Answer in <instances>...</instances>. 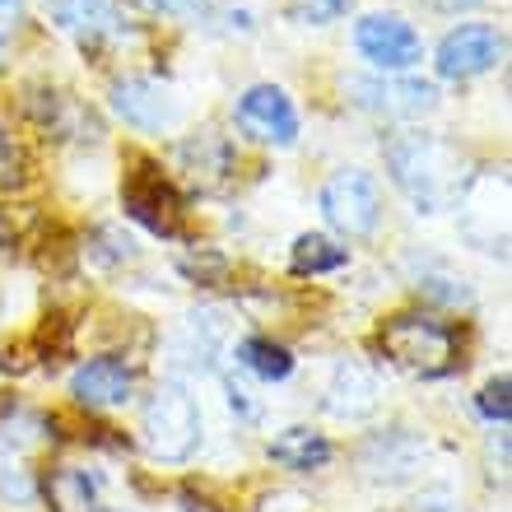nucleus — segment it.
Instances as JSON below:
<instances>
[{
	"instance_id": "f257e3e1",
	"label": "nucleus",
	"mask_w": 512,
	"mask_h": 512,
	"mask_svg": "<svg viewBox=\"0 0 512 512\" xmlns=\"http://www.w3.org/2000/svg\"><path fill=\"white\" fill-rule=\"evenodd\" d=\"M387 173L405 201L415 205V215H438L466 191V159L461 149L443 135L405 131L391 135L387 145Z\"/></svg>"
},
{
	"instance_id": "f03ea898",
	"label": "nucleus",
	"mask_w": 512,
	"mask_h": 512,
	"mask_svg": "<svg viewBox=\"0 0 512 512\" xmlns=\"http://www.w3.org/2000/svg\"><path fill=\"white\" fill-rule=\"evenodd\" d=\"M378 345L401 373L424 382L452 378L461 368V331L429 308H410L387 317L378 331Z\"/></svg>"
},
{
	"instance_id": "7ed1b4c3",
	"label": "nucleus",
	"mask_w": 512,
	"mask_h": 512,
	"mask_svg": "<svg viewBox=\"0 0 512 512\" xmlns=\"http://www.w3.org/2000/svg\"><path fill=\"white\" fill-rule=\"evenodd\" d=\"M140 438H145V452L154 461H168V466L191 461L196 447H201V405H196V396L182 382H163L145 401Z\"/></svg>"
},
{
	"instance_id": "20e7f679",
	"label": "nucleus",
	"mask_w": 512,
	"mask_h": 512,
	"mask_svg": "<svg viewBox=\"0 0 512 512\" xmlns=\"http://www.w3.org/2000/svg\"><path fill=\"white\" fill-rule=\"evenodd\" d=\"M122 210L154 238H187V201L154 159H135L122 177Z\"/></svg>"
},
{
	"instance_id": "39448f33",
	"label": "nucleus",
	"mask_w": 512,
	"mask_h": 512,
	"mask_svg": "<svg viewBox=\"0 0 512 512\" xmlns=\"http://www.w3.org/2000/svg\"><path fill=\"white\" fill-rule=\"evenodd\" d=\"M317 210L345 238H373L382 224V182L368 168H336L317 191Z\"/></svg>"
},
{
	"instance_id": "423d86ee",
	"label": "nucleus",
	"mask_w": 512,
	"mask_h": 512,
	"mask_svg": "<svg viewBox=\"0 0 512 512\" xmlns=\"http://www.w3.org/2000/svg\"><path fill=\"white\" fill-rule=\"evenodd\" d=\"M354 52L382 75H405V70H415L424 61V38L401 14L373 10L354 19Z\"/></svg>"
},
{
	"instance_id": "0eeeda50",
	"label": "nucleus",
	"mask_w": 512,
	"mask_h": 512,
	"mask_svg": "<svg viewBox=\"0 0 512 512\" xmlns=\"http://www.w3.org/2000/svg\"><path fill=\"white\" fill-rule=\"evenodd\" d=\"M345 94L354 108L387 117V122H419L438 108V89L429 80H410V75H350Z\"/></svg>"
},
{
	"instance_id": "6e6552de",
	"label": "nucleus",
	"mask_w": 512,
	"mask_h": 512,
	"mask_svg": "<svg viewBox=\"0 0 512 512\" xmlns=\"http://www.w3.org/2000/svg\"><path fill=\"white\" fill-rule=\"evenodd\" d=\"M503 56H508V33L499 24L475 19V24H457L452 33H443V42L433 47V70L443 80H475L499 66Z\"/></svg>"
},
{
	"instance_id": "1a4fd4ad",
	"label": "nucleus",
	"mask_w": 512,
	"mask_h": 512,
	"mask_svg": "<svg viewBox=\"0 0 512 512\" xmlns=\"http://www.w3.org/2000/svg\"><path fill=\"white\" fill-rule=\"evenodd\" d=\"M233 126L247 140H256V145H275V149H289L298 140V131H303L294 98L284 94L280 84H252V89H243L238 103H233Z\"/></svg>"
},
{
	"instance_id": "9d476101",
	"label": "nucleus",
	"mask_w": 512,
	"mask_h": 512,
	"mask_svg": "<svg viewBox=\"0 0 512 512\" xmlns=\"http://www.w3.org/2000/svg\"><path fill=\"white\" fill-rule=\"evenodd\" d=\"M108 103L131 131H145V135L173 131V126L182 122V98L163 80H149V75H126V80H117Z\"/></svg>"
},
{
	"instance_id": "9b49d317",
	"label": "nucleus",
	"mask_w": 512,
	"mask_h": 512,
	"mask_svg": "<svg viewBox=\"0 0 512 512\" xmlns=\"http://www.w3.org/2000/svg\"><path fill=\"white\" fill-rule=\"evenodd\" d=\"M42 10L66 38L89 47H103L112 38H126V19L117 10V0H42Z\"/></svg>"
},
{
	"instance_id": "f8f14e48",
	"label": "nucleus",
	"mask_w": 512,
	"mask_h": 512,
	"mask_svg": "<svg viewBox=\"0 0 512 512\" xmlns=\"http://www.w3.org/2000/svg\"><path fill=\"white\" fill-rule=\"evenodd\" d=\"M70 396L89 410H112V405H126L135 396V368L122 364L117 354H98V359H84L75 373H70Z\"/></svg>"
},
{
	"instance_id": "ddd939ff",
	"label": "nucleus",
	"mask_w": 512,
	"mask_h": 512,
	"mask_svg": "<svg viewBox=\"0 0 512 512\" xmlns=\"http://www.w3.org/2000/svg\"><path fill=\"white\" fill-rule=\"evenodd\" d=\"M177 163H182V173H191V182L201 191H219L238 173V154H233L229 135H219L215 126L191 131L187 140L177 145Z\"/></svg>"
},
{
	"instance_id": "4468645a",
	"label": "nucleus",
	"mask_w": 512,
	"mask_h": 512,
	"mask_svg": "<svg viewBox=\"0 0 512 512\" xmlns=\"http://www.w3.org/2000/svg\"><path fill=\"white\" fill-rule=\"evenodd\" d=\"M322 405H326V415H336V419H368L378 410V378L359 359H340L331 382H326Z\"/></svg>"
},
{
	"instance_id": "2eb2a0df",
	"label": "nucleus",
	"mask_w": 512,
	"mask_h": 512,
	"mask_svg": "<svg viewBox=\"0 0 512 512\" xmlns=\"http://www.w3.org/2000/svg\"><path fill=\"white\" fill-rule=\"evenodd\" d=\"M336 457V447H331V438L317 429H303V424H294V429H284L270 438V461L275 466H284V471L294 475H312L322 471L326 461Z\"/></svg>"
},
{
	"instance_id": "dca6fc26",
	"label": "nucleus",
	"mask_w": 512,
	"mask_h": 512,
	"mask_svg": "<svg viewBox=\"0 0 512 512\" xmlns=\"http://www.w3.org/2000/svg\"><path fill=\"white\" fill-rule=\"evenodd\" d=\"M233 359H238V368H247V373L261 382H284L294 373V350L270 336H243L238 350H233Z\"/></svg>"
},
{
	"instance_id": "f3484780",
	"label": "nucleus",
	"mask_w": 512,
	"mask_h": 512,
	"mask_svg": "<svg viewBox=\"0 0 512 512\" xmlns=\"http://www.w3.org/2000/svg\"><path fill=\"white\" fill-rule=\"evenodd\" d=\"M350 266V247H340L326 233H298L294 252H289V270L294 275H331V270Z\"/></svg>"
},
{
	"instance_id": "a211bd4d",
	"label": "nucleus",
	"mask_w": 512,
	"mask_h": 512,
	"mask_svg": "<svg viewBox=\"0 0 512 512\" xmlns=\"http://www.w3.org/2000/svg\"><path fill=\"white\" fill-rule=\"evenodd\" d=\"M475 410H480L489 424L508 429V419H512V382L503 378V373L494 382H485V387H480V396H475Z\"/></svg>"
},
{
	"instance_id": "6ab92c4d",
	"label": "nucleus",
	"mask_w": 512,
	"mask_h": 512,
	"mask_svg": "<svg viewBox=\"0 0 512 512\" xmlns=\"http://www.w3.org/2000/svg\"><path fill=\"white\" fill-rule=\"evenodd\" d=\"M345 10H350V0H289V14H294L298 24H308V28L336 24Z\"/></svg>"
},
{
	"instance_id": "aec40b11",
	"label": "nucleus",
	"mask_w": 512,
	"mask_h": 512,
	"mask_svg": "<svg viewBox=\"0 0 512 512\" xmlns=\"http://www.w3.org/2000/svg\"><path fill=\"white\" fill-rule=\"evenodd\" d=\"M28 182V163H24V149L14 145L10 126L0 122V187H24Z\"/></svg>"
},
{
	"instance_id": "412c9836",
	"label": "nucleus",
	"mask_w": 512,
	"mask_h": 512,
	"mask_svg": "<svg viewBox=\"0 0 512 512\" xmlns=\"http://www.w3.org/2000/svg\"><path fill=\"white\" fill-rule=\"evenodd\" d=\"M457 280H447V275H429V280H419V294L424 298H438V303H471V289L461 284V289H452Z\"/></svg>"
},
{
	"instance_id": "4be33fe9",
	"label": "nucleus",
	"mask_w": 512,
	"mask_h": 512,
	"mask_svg": "<svg viewBox=\"0 0 512 512\" xmlns=\"http://www.w3.org/2000/svg\"><path fill=\"white\" fill-rule=\"evenodd\" d=\"M24 19H28L24 0H0V52H5V47H10L14 38H19Z\"/></svg>"
},
{
	"instance_id": "5701e85b",
	"label": "nucleus",
	"mask_w": 512,
	"mask_h": 512,
	"mask_svg": "<svg viewBox=\"0 0 512 512\" xmlns=\"http://www.w3.org/2000/svg\"><path fill=\"white\" fill-rule=\"evenodd\" d=\"M224 391H229V405L238 410V419H247V424H256V419H261V401H256V396L238 378H224Z\"/></svg>"
},
{
	"instance_id": "b1692460",
	"label": "nucleus",
	"mask_w": 512,
	"mask_h": 512,
	"mask_svg": "<svg viewBox=\"0 0 512 512\" xmlns=\"http://www.w3.org/2000/svg\"><path fill=\"white\" fill-rule=\"evenodd\" d=\"M149 10L173 14V19H191V14H205V0H149Z\"/></svg>"
},
{
	"instance_id": "393cba45",
	"label": "nucleus",
	"mask_w": 512,
	"mask_h": 512,
	"mask_svg": "<svg viewBox=\"0 0 512 512\" xmlns=\"http://www.w3.org/2000/svg\"><path fill=\"white\" fill-rule=\"evenodd\" d=\"M424 5L438 14H466V10H480L485 0H424Z\"/></svg>"
},
{
	"instance_id": "a878e982",
	"label": "nucleus",
	"mask_w": 512,
	"mask_h": 512,
	"mask_svg": "<svg viewBox=\"0 0 512 512\" xmlns=\"http://www.w3.org/2000/svg\"><path fill=\"white\" fill-rule=\"evenodd\" d=\"M10 243H14V233H10V219H5V210H0V256L10 252Z\"/></svg>"
}]
</instances>
